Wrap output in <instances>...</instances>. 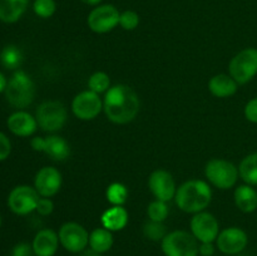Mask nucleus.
Wrapping results in <instances>:
<instances>
[{
  "mask_svg": "<svg viewBox=\"0 0 257 256\" xmlns=\"http://www.w3.org/2000/svg\"><path fill=\"white\" fill-rule=\"evenodd\" d=\"M103 109L110 122L127 124L132 122L140 112V98L130 85H113L105 92Z\"/></svg>",
  "mask_w": 257,
  "mask_h": 256,
  "instance_id": "1",
  "label": "nucleus"
},
{
  "mask_svg": "<svg viewBox=\"0 0 257 256\" xmlns=\"http://www.w3.org/2000/svg\"><path fill=\"white\" fill-rule=\"evenodd\" d=\"M212 198V191L207 182L202 180H190L176 191V205L187 213H198L207 208Z\"/></svg>",
  "mask_w": 257,
  "mask_h": 256,
  "instance_id": "2",
  "label": "nucleus"
},
{
  "mask_svg": "<svg viewBox=\"0 0 257 256\" xmlns=\"http://www.w3.org/2000/svg\"><path fill=\"white\" fill-rule=\"evenodd\" d=\"M5 97L13 107L19 109L28 107L32 104L35 97L34 82L25 72L17 70L8 82Z\"/></svg>",
  "mask_w": 257,
  "mask_h": 256,
  "instance_id": "3",
  "label": "nucleus"
},
{
  "mask_svg": "<svg viewBox=\"0 0 257 256\" xmlns=\"http://www.w3.org/2000/svg\"><path fill=\"white\" fill-rule=\"evenodd\" d=\"M162 251L166 256H198V240L183 230H176L167 233L162 240Z\"/></svg>",
  "mask_w": 257,
  "mask_h": 256,
  "instance_id": "4",
  "label": "nucleus"
},
{
  "mask_svg": "<svg viewBox=\"0 0 257 256\" xmlns=\"http://www.w3.org/2000/svg\"><path fill=\"white\" fill-rule=\"evenodd\" d=\"M205 175L211 185L221 190H228L236 185L240 173L238 167L230 161L213 158L206 165Z\"/></svg>",
  "mask_w": 257,
  "mask_h": 256,
  "instance_id": "5",
  "label": "nucleus"
},
{
  "mask_svg": "<svg viewBox=\"0 0 257 256\" xmlns=\"http://www.w3.org/2000/svg\"><path fill=\"white\" fill-rule=\"evenodd\" d=\"M38 125L45 132H57L62 130L68 119L65 105L59 100H47L37 108L35 113Z\"/></svg>",
  "mask_w": 257,
  "mask_h": 256,
  "instance_id": "6",
  "label": "nucleus"
},
{
  "mask_svg": "<svg viewBox=\"0 0 257 256\" xmlns=\"http://www.w3.org/2000/svg\"><path fill=\"white\" fill-rule=\"evenodd\" d=\"M230 75L237 84H246L257 75V49L246 48L238 52L228 64Z\"/></svg>",
  "mask_w": 257,
  "mask_h": 256,
  "instance_id": "7",
  "label": "nucleus"
},
{
  "mask_svg": "<svg viewBox=\"0 0 257 256\" xmlns=\"http://www.w3.org/2000/svg\"><path fill=\"white\" fill-rule=\"evenodd\" d=\"M40 196L34 187L22 185L13 188L8 197V206L14 213L20 216L28 215L37 210Z\"/></svg>",
  "mask_w": 257,
  "mask_h": 256,
  "instance_id": "8",
  "label": "nucleus"
},
{
  "mask_svg": "<svg viewBox=\"0 0 257 256\" xmlns=\"http://www.w3.org/2000/svg\"><path fill=\"white\" fill-rule=\"evenodd\" d=\"M119 12L114 5H98L88 15V27L92 32L104 34L110 32L119 24Z\"/></svg>",
  "mask_w": 257,
  "mask_h": 256,
  "instance_id": "9",
  "label": "nucleus"
},
{
  "mask_svg": "<svg viewBox=\"0 0 257 256\" xmlns=\"http://www.w3.org/2000/svg\"><path fill=\"white\" fill-rule=\"evenodd\" d=\"M59 242L69 252H82L89 243V233L78 222H65L59 228Z\"/></svg>",
  "mask_w": 257,
  "mask_h": 256,
  "instance_id": "10",
  "label": "nucleus"
},
{
  "mask_svg": "<svg viewBox=\"0 0 257 256\" xmlns=\"http://www.w3.org/2000/svg\"><path fill=\"white\" fill-rule=\"evenodd\" d=\"M103 109V102L99 94L92 90H84L73 98L72 112L78 119L92 120L98 117Z\"/></svg>",
  "mask_w": 257,
  "mask_h": 256,
  "instance_id": "11",
  "label": "nucleus"
},
{
  "mask_svg": "<svg viewBox=\"0 0 257 256\" xmlns=\"http://www.w3.org/2000/svg\"><path fill=\"white\" fill-rule=\"evenodd\" d=\"M191 233L197 238L200 242H213L220 233L218 221L212 213L201 212L195 213L190 222Z\"/></svg>",
  "mask_w": 257,
  "mask_h": 256,
  "instance_id": "12",
  "label": "nucleus"
},
{
  "mask_svg": "<svg viewBox=\"0 0 257 256\" xmlns=\"http://www.w3.org/2000/svg\"><path fill=\"white\" fill-rule=\"evenodd\" d=\"M30 145L34 151L43 152L49 156L53 161H64L70 155L69 143L59 136H48V137H34L30 141Z\"/></svg>",
  "mask_w": 257,
  "mask_h": 256,
  "instance_id": "13",
  "label": "nucleus"
},
{
  "mask_svg": "<svg viewBox=\"0 0 257 256\" xmlns=\"http://www.w3.org/2000/svg\"><path fill=\"white\" fill-rule=\"evenodd\" d=\"M247 233L240 227H227L220 231L216 243L221 252L226 255H236L245 250L247 246Z\"/></svg>",
  "mask_w": 257,
  "mask_h": 256,
  "instance_id": "14",
  "label": "nucleus"
},
{
  "mask_svg": "<svg viewBox=\"0 0 257 256\" xmlns=\"http://www.w3.org/2000/svg\"><path fill=\"white\" fill-rule=\"evenodd\" d=\"M148 187L156 200L168 202L176 195V183L172 175L166 170H156L151 173L148 180Z\"/></svg>",
  "mask_w": 257,
  "mask_h": 256,
  "instance_id": "15",
  "label": "nucleus"
},
{
  "mask_svg": "<svg viewBox=\"0 0 257 256\" xmlns=\"http://www.w3.org/2000/svg\"><path fill=\"white\" fill-rule=\"evenodd\" d=\"M62 173L55 167H43L37 172L34 178V188L40 197H53L62 187Z\"/></svg>",
  "mask_w": 257,
  "mask_h": 256,
  "instance_id": "16",
  "label": "nucleus"
},
{
  "mask_svg": "<svg viewBox=\"0 0 257 256\" xmlns=\"http://www.w3.org/2000/svg\"><path fill=\"white\" fill-rule=\"evenodd\" d=\"M7 124L10 132L19 137H29L34 135L38 128L37 118L25 110H18L10 114Z\"/></svg>",
  "mask_w": 257,
  "mask_h": 256,
  "instance_id": "17",
  "label": "nucleus"
},
{
  "mask_svg": "<svg viewBox=\"0 0 257 256\" xmlns=\"http://www.w3.org/2000/svg\"><path fill=\"white\" fill-rule=\"evenodd\" d=\"M35 256H54L59 246V236L52 228H43L33 240Z\"/></svg>",
  "mask_w": 257,
  "mask_h": 256,
  "instance_id": "18",
  "label": "nucleus"
},
{
  "mask_svg": "<svg viewBox=\"0 0 257 256\" xmlns=\"http://www.w3.org/2000/svg\"><path fill=\"white\" fill-rule=\"evenodd\" d=\"M238 84L231 75H213L208 82V89L217 98H228L237 92Z\"/></svg>",
  "mask_w": 257,
  "mask_h": 256,
  "instance_id": "19",
  "label": "nucleus"
},
{
  "mask_svg": "<svg viewBox=\"0 0 257 256\" xmlns=\"http://www.w3.org/2000/svg\"><path fill=\"white\" fill-rule=\"evenodd\" d=\"M100 222L109 231H119L127 226L128 212L123 206H112L100 216Z\"/></svg>",
  "mask_w": 257,
  "mask_h": 256,
  "instance_id": "20",
  "label": "nucleus"
},
{
  "mask_svg": "<svg viewBox=\"0 0 257 256\" xmlns=\"http://www.w3.org/2000/svg\"><path fill=\"white\" fill-rule=\"evenodd\" d=\"M29 0H0V20L8 24L18 22L28 9Z\"/></svg>",
  "mask_w": 257,
  "mask_h": 256,
  "instance_id": "21",
  "label": "nucleus"
},
{
  "mask_svg": "<svg viewBox=\"0 0 257 256\" xmlns=\"http://www.w3.org/2000/svg\"><path fill=\"white\" fill-rule=\"evenodd\" d=\"M235 203L240 211L245 213H251L257 210V191L253 186L241 185L233 193Z\"/></svg>",
  "mask_w": 257,
  "mask_h": 256,
  "instance_id": "22",
  "label": "nucleus"
},
{
  "mask_svg": "<svg viewBox=\"0 0 257 256\" xmlns=\"http://www.w3.org/2000/svg\"><path fill=\"white\" fill-rule=\"evenodd\" d=\"M90 250L98 253H104L109 251L113 246L112 231L104 227H98L89 233Z\"/></svg>",
  "mask_w": 257,
  "mask_h": 256,
  "instance_id": "23",
  "label": "nucleus"
},
{
  "mask_svg": "<svg viewBox=\"0 0 257 256\" xmlns=\"http://www.w3.org/2000/svg\"><path fill=\"white\" fill-rule=\"evenodd\" d=\"M238 173L246 185L257 186V152L246 156L241 161Z\"/></svg>",
  "mask_w": 257,
  "mask_h": 256,
  "instance_id": "24",
  "label": "nucleus"
},
{
  "mask_svg": "<svg viewBox=\"0 0 257 256\" xmlns=\"http://www.w3.org/2000/svg\"><path fill=\"white\" fill-rule=\"evenodd\" d=\"M23 53L17 45H7L0 52V63L4 68L10 70L18 69L23 63Z\"/></svg>",
  "mask_w": 257,
  "mask_h": 256,
  "instance_id": "25",
  "label": "nucleus"
},
{
  "mask_svg": "<svg viewBox=\"0 0 257 256\" xmlns=\"http://www.w3.org/2000/svg\"><path fill=\"white\" fill-rule=\"evenodd\" d=\"M105 197L108 202L112 203L113 206H123L127 202L128 190L124 185L119 182L110 183L105 191Z\"/></svg>",
  "mask_w": 257,
  "mask_h": 256,
  "instance_id": "26",
  "label": "nucleus"
},
{
  "mask_svg": "<svg viewBox=\"0 0 257 256\" xmlns=\"http://www.w3.org/2000/svg\"><path fill=\"white\" fill-rule=\"evenodd\" d=\"M88 87H89V90L97 94L105 93L110 88L109 75L104 72H95L88 79Z\"/></svg>",
  "mask_w": 257,
  "mask_h": 256,
  "instance_id": "27",
  "label": "nucleus"
},
{
  "mask_svg": "<svg viewBox=\"0 0 257 256\" xmlns=\"http://www.w3.org/2000/svg\"><path fill=\"white\" fill-rule=\"evenodd\" d=\"M148 217L151 221H156V222H163L167 218L170 210H168L167 202L163 201L156 200L148 205L147 208Z\"/></svg>",
  "mask_w": 257,
  "mask_h": 256,
  "instance_id": "28",
  "label": "nucleus"
},
{
  "mask_svg": "<svg viewBox=\"0 0 257 256\" xmlns=\"http://www.w3.org/2000/svg\"><path fill=\"white\" fill-rule=\"evenodd\" d=\"M143 233L147 238L152 241H162L165 236L167 235L166 232V226L163 222H156V221H148L143 227Z\"/></svg>",
  "mask_w": 257,
  "mask_h": 256,
  "instance_id": "29",
  "label": "nucleus"
},
{
  "mask_svg": "<svg viewBox=\"0 0 257 256\" xmlns=\"http://www.w3.org/2000/svg\"><path fill=\"white\" fill-rule=\"evenodd\" d=\"M33 10L35 14L43 19L53 17L57 10V4L54 0H35L33 4Z\"/></svg>",
  "mask_w": 257,
  "mask_h": 256,
  "instance_id": "30",
  "label": "nucleus"
},
{
  "mask_svg": "<svg viewBox=\"0 0 257 256\" xmlns=\"http://www.w3.org/2000/svg\"><path fill=\"white\" fill-rule=\"evenodd\" d=\"M140 24V15L133 10H125L120 13L119 25L124 30H135Z\"/></svg>",
  "mask_w": 257,
  "mask_h": 256,
  "instance_id": "31",
  "label": "nucleus"
},
{
  "mask_svg": "<svg viewBox=\"0 0 257 256\" xmlns=\"http://www.w3.org/2000/svg\"><path fill=\"white\" fill-rule=\"evenodd\" d=\"M243 113H245V118L248 122L257 124V97L252 98L246 103Z\"/></svg>",
  "mask_w": 257,
  "mask_h": 256,
  "instance_id": "32",
  "label": "nucleus"
},
{
  "mask_svg": "<svg viewBox=\"0 0 257 256\" xmlns=\"http://www.w3.org/2000/svg\"><path fill=\"white\" fill-rule=\"evenodd\" d=\"M54 210V203L50 198L48 197H42L39 198L38 201V205H37V212L42 216H48L53 212Z\"/></svg>",
  "mask_w": 257,
  "mask_h": 256,
  "instance_id": "33",
  "label": "nucleus"
},
{
  "mask_svg": "<svg viewBox=\"0 0 257 256\" xmlns=\"http://www.w3.org/2000/svg\"><path fill=\"white\" fill-rule=\"evenodd\" d=\"M12 256H35L33 246L27 242H20L13 248Z\"/></svg>",
  "mask_w": 257,
  "mask_h": 256,
  "instance_id": "34",
  "label": "nucleus"
},
{
  "mask_svg": "<svg viewBox=\"0 0 257 256\" xmlns=\"http://www.w3.org/2000/svg\"><path fill=\"white\" fill-rule=\"evenodd\" d=\"M10 152H12V143L4 133L0 132V161L7 160Z\"/></svg>",
  "mask_w": 257,
  "mask_h": 256,
  "instance_id": "35",
  "label": "nucleus"
},
{
  "mask_svg": "<svg viewBox=\"0 0 257 256\" xmlns=\"http://www.w3.org/2000/svg\"><path fill=\"white\" fill-rule=\"evenodd\" d=\"M215 252V246L212 242H201L200 253L202 256H212Z\"/></svg>",
  "mask_w": 257,
  "mask_h": 256,
  "instance_id": "36",
  "label": "nucleus"
},
{
  "mask_svg": "<svg viewBox=\"0 0 257 256\" xmlns=\"http://www.w3.org/2000/svg\"><path fill=\"white\" fill-rule=\"evenodd\" d=\"M7 85H8V80L5 78V75L3 73H0V93L5 92L7 89Z\"/></svg>",
  "mask_w": 257,
  "mask_h": 256,
  "instance_id": "37",
  "label": "nucleus"
},
{
  "mask_svg": "<svg viewBox=\"0 0 257 256\" xmlns=\"http://www.w3.org/2000/svg\"><path fill=\"white\" fill-rule=\"evenodd\" d=\"M82 2L84 3V4L90 5V7H98L103 0H82Z\"/></svg>",
  "mask_w": 257,
  "mask_h": 256,
  "instance_id": "38",
  "label": "nucleus"
},
{
  "mask_svg": "<svg viewBox=\"0 0 257 256\" xmlns=\"http://www.w3.org/2000/svg\"><path fill=\"white\" fill-rule=\"evenodd\" d=\"M83 256H102V255H100V253H98V252H95V251L89 250V251H87V252H84V255H83Z\"/></svg>",
  "mask_w": 257,
  "mask_h": 256,
  "instance_id": "39",
  "label": "nucleus"
},
{
  "mask_svg": "<svg viewBox=\"0 0 257 256\" xmlns=\"http://www.w3.org/2000/svg\"><path fill=\"white\" fill-rule=\"evenodd\" d=\"M0 226H2V216H0Z\"/></svg>",
  "mask_w": 257,
  "mask_h": 256,
  "instance_id": "40",
  "label": "nucleus"
}]
</instances>
